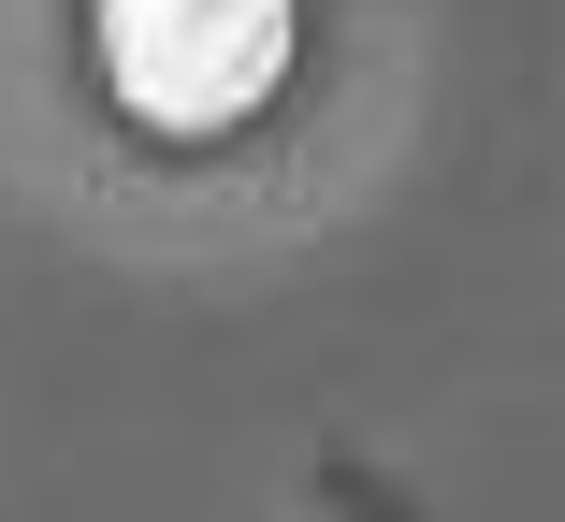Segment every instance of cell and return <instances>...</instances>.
<instances>
[{"label": "cell", "instance_id": "cell-1", "mask_svg": "<svg viewBox=\"0 0 565 522\" xmlns=\"http://www.w3.org/2000/svg\"><path fill=\"white\" fill-rule=\"evenodd\" d=\"M305 58V0H87V87L146 146H217L276 117Z\"/></svg>", "mask_w": 565, "mask_h": 522}]
</instances>
